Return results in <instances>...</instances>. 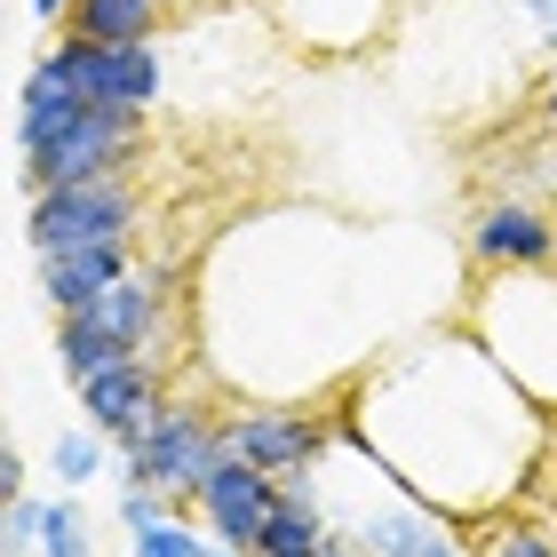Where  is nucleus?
<instances>
[{
	"instance_id": "1",
	"label": "nucleus",
	"mask_w": 557,
	"mask_h": 557,
	"mask_svg": "<svg viewBox=\"0 0 557 557\" xmlns=\"http://www.w3.org/2000/svg\"><path fill=\"white\" fill-rule=\"evenodd\" d=\"M144 120L151 112L88 104L48 57H33L24 64V88H16V175H24V191L128 175L144 160Z\"/></svg>"
},
{
	"instance_id": "2",
	"label": "nucleus",
	"mask_w": 557,
	"mask_h": 557,
	"mask_svg": "<svg viewBox=\"0 0 557 557\" xmlns=\"http://www.w3.org/2000/svg\"><path fill=\"white\" fill-rule=\"evenodd\" d=\"M470 319H478V343L502 359V374L534 407H557V263L549 271H494Z\"/></svg>"
},
{
	"instance_id": "3",
	"label": "nucleus",
	"mask_w": 557,
	"mask_h": 557,
	"mask_svg": "<svg viewBox=\"0 0 557 557\" xmlns=\"http://www.w3.org/2000/svg\"><path fill=\"white\" fill-rule=\"evenodd\" d=\"M215 462H223V430H215V414L208 407H184V398H168V414L144 430V438H128L120 446V486H151V494H168L175 510L191 518V502H199V486L215 478Z\"/></svg>"
},
{
	"instance_id": "4",
	"label": "nucleus",
	"mask_w": 557,
	"mask_h": 557,
	"mask_svg": "<svg viewBox=\"0 0 557 557\" xmlns=\"http://www.w3.org/2000/svg\"><path fill=\"white\" fill-rule=\"evenodd\" d=\"M136 223H144V191H136V175H96V184L33 191V208H24V239H33V256H57V247L136 239Z\"/></svg>"
},
{
	"instance_id": "5",
	"label": "nucleus",
	"mask_w": 557,
	"mask_h": 557,
	"mask_svg": "<svg viewBox=\"0 0 557 557\" xmlns=\"http://www.w3.org/2000/svg\"><path fill=\"white\" fill-rule=\"evenodd\" d=\"M215 430H223L232 462H256L271 478H287V470H319L343 446V407H271V398H256V407L215 414Z\"/></svg>"
},
{
	"instance_id": "6",
	"label": "nucleus",
	"mask_w": 557,
	"mask_h": 557,
	"mask_svg": "<svg viewBox=\"0 0 557 557\" xmlns=\"http://www.w3.org/2000/svg\"><path fill=\"white\" fill-rule=\"evenodd\" d=\"M48 64L64 72L72 88L88 96V104H112V112H151L160 104V88H168V72H160V48H104V40H81V33H57L40 48Z\"/></svg>"
},
{
	"instance_id": "7",
	"label": "nucleus",
	"mask_w": 557,
	"mask_h": 557,
	"mask_svg": "<svg viewBox=\"0 0 557 557\" xmlns=\"http://www.w3.org/2000/svg\"><path fill=\"white\" fill-rule=\"evenodd\" d=\"M470 263L478 271H549L557 263V215L534 191H494L470 215Z\"/></svg>"
},
{
	"instance_id": "8",
	"label": "nucleus",
	"mask_w": 557,
	"mask_h": 557,
	"mask_svg": "<svg viewBox=\"0 0 557 557\" xmlns=\"http://www.w3.org/2000/svg\"><path fill=\"white\" fill-rule=\"evenodd\" d=\"M191 518L208 525V542H232V549L256 557L263 534H271V518H278V478L223 454L215 478H208V486H199V502H191Z\"/></svg>"
},
{
	"instance_id": "9",
	"label": "nucleus",
	"mask_w": 557,
	"mask_h": 557,
	"mask_svg": "<svg viewBox=\"0 0 557 557\" xmlns=\"http://www.w3.org/2000/svg\"><path fill=\"white\" fill-rule=\"evenodd\" d=\"M72 398H81L88 430H104L112 446H128V438H144V430L168 414V367L160 359H120V367L96 374V383H81Z\"/></svg>"
},
{
	"instance_id": "10",
	"label": "nucleus",
	"mask_w": 557,
	"mask_h": 557,
	"mask_svg": "<svg viewBox=\"0 0 557 557\" xmlns=\"http://www.w3.org/2000/svg\"><path fill=\"white\" fill-rule=\"evenodd\" d=\"M128 271H144L136 263V239H104V247H57V256H40V302L57 319H72V311H88L96 295H112Z\"/></svg>"
},
{
	"instance_id": "11",
	"label": "nucleus",
	"mask_w": 557,
	"mask_h": 557,
	"mask_svg": "<svg viewBox=\"0 0 557 557\" xmlns=\"http://www.w3.org/2000/svg\"><path fill=\"white\" fill-rule=\"evenodd\" d=\"M160 0H72V16H64V33H81V40H104V48H144L151 33H160Z\"/></svg>"
},
{
	"instance_id": "12",
	"label": "nucleus",
	"mask_w": 557,
	"mask_h": 557,
	"mask_svg": "<svg viewBox=\"0 0 557 557\" xmlns=\"http://www.w3.org/2000/svg\"><path fill=\"white\" fill-rule=\"evenodd\" d=\"M112 438H104V430H57V446H48V470H57V486H88V478H104V462H112V454H104Z\"/></svg>"
},
{
	"instance_id": "13",
	"label": "nucleus",
	"mask_w": 557,
	"mask_h": 557,
	"mask_svg": "<svg viewBox=\"0 0 557 557\" xmlns=\"http://www.w3.org/2000/svg\"><path fill=\"white\" fill-rule=\"evenodd\" d=\"M40 557H96L88 542V510L72 494H48V518H40Z\"/></svg>"
},
{
	"instance_id": "14",
	"label": "nucleus",
	"mask_w": 557,
	"mask_h": 557,
	"mask_svg": "<svg viewBox=\"0 0 557 557\" xmlns=\"http://www.w3.org/2000/svg\"><path fill=\"white\" fill-rule=\"evenodd\" d=\"M128 549H136V557H208V534H191V518H184V510H168V518L136 525Z\"/></svg>"
},
{
	"instance_id": "15",
	"label": "nucleus",
	"mask_w": 557,
	"mask_h": 557,
	"mask_svg": "<svg viewBox=\"0 0 557 557\" xmlns=\"http://www.w3.org/2000/svg\"><path fill=\"white\" fill-rule=\"evenodd\" d=\"M478 557H557V534H542V525L525 518H502L486 542H478Z\"/></svg>"
},
{
	"instance_id": "16",
	"label": "nucleus",
	"mask_w": 557,
	"mask_h": 557,
	"mask_svg": "<svg viewBox=\"0 0 557 557\" xmlns=\"http://www.w3.org/2000/svg\"><path fill=\"white\" fill-rule=\"evenodd\" d=\"M40 518H48V502L16 494V502H9V525H0V557H33V549H40Z\"/></svg>"
},
{
	"instance_id": "17",
	"label": "nucleus",
	"mask_w": 557,
	"mask_h": 557,
	"mask_svg": "<svg viewBox=\"0 0 557 557\" xmlns=\"http://www.w3.org/2000/svg\"><path fill=\"white\" fill-rule=\"evenodd\" d=\"M24 478H33V470H24V454H9V462H0V494L16 502V494H24Z\"/></svg>"
},
{
	"instance_id": "18",
	"label": "nucleus",
	"mask_w": 557,
	"mask_h": 557,
	"mask_svg": "<svg viewBox=\"0 0 557 557\" xmlns=\"http://www.w3.org/2000/svg\"><path fill=\"white\" fill-rule=\"evenodd\" d=\"M534 112H542V120H549V128H557V64L542 72V96H534Z\"/></svg>"
},
{
	"instance_id": "19",
	"label": "nucleus",
	"mask_w": 557,
	"mask_h": 557,
	"mask_svg": "<svg viewBox=\"0 0 557 557\" xmlns=\"http://www.w3.org/2000/svg\"><path fill=\"white\" fill-rule=\"evenodd\" d=\"M64 16H72V0H33V24H57L64 33Z\"/></svg>"
},
{
	"instance_id": "20",
	"label": "nucleus",
	"mask_w": 557,
	"mask_h": 557,
	"mask_svg": "<svg viewBox=\"0 0 557 557\" xmlns=\"http://www.w3.org/2000/svg\"><path fill=\"white\" fill-rule=\"evenodd\" d=\"M518 9H525V16H534V24H542V33L557 40V0H518Z\"/></svg>"
},
{
	"instance_id": "21",
	"label": "nucleus",
	"mask_w": 557,
	"mask_h": 557,
	"mask_svg": "<svg viewBox=\"0 0 557 557\" xmlns=\"http://www.w3.org/2000/svg\"><path fill=\"white\" fill-rule=\"evenodd\" d=\"M208 557H247V549H232V542H208Z\"/></svg>"
},
{
	"instance_id": "22",
	"label": "nucleus",
	"mask_w": 557,
	"mask_h": 557,
	"mask_svg": "<svg viewBox=\"0 0 557 557\" xmlns=\"http://www.w3.org/2000/svg\"><path fill=\"white\" fill-rule=\"evenodd\" d=\"M326 557H359V549H350V542H326Z\"/></svg>"
},
{
	"instance_id": "23",
	"label": "nucleus",
	"mask_w": 557,
	"mask_h": 557,
	"mask_svg": "<svg viewBox=\"0 0 557 557\" xmlns=\"http://www.w3.org/2000/svg\"><path fill=\"white\" fill-rule=\"evenodd\" d=\"M549 478H557V430H549Z\"/></svg>"
},
{
	"instance_id": "24",
	"label": "nucleus",
	"mask_w": 557,
	"mask_h": 557,
	"mask_svg": "<svg viewBox=\"0 0 557 557\" xmlns=\"http://www.w3.org/2000/svg\"><path fill=\"white\" fill-rule=\"evenodd\" d=\"M160 9H175V0H160Z\"/></svg>"
},
{
	"instance_id": "25",
	"label": "nucleus",
	"mask_w": 557,
	"mask_h": 557,
	"mask_svg": "<svg viewBox=\"0 0 557 557\" xmlns=\"http://www.w3.org/2000/svg\"><path fill=\"white\" fill-rule=\"evenodd\" d=\"M470 557H478V549H470Z\"/></svg>"
}]
</instances>
